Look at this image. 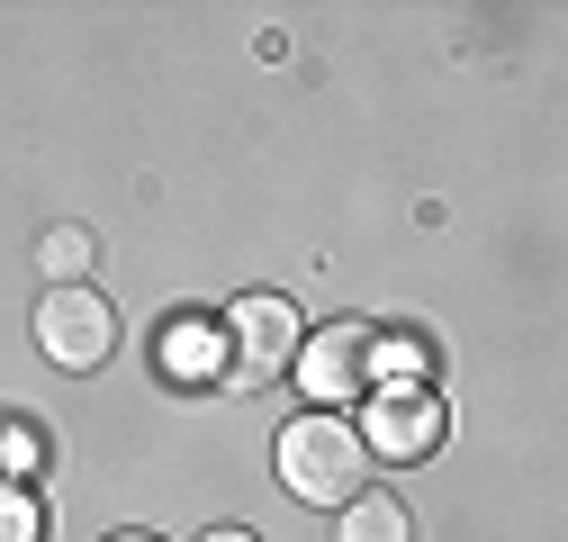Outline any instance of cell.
Returning a JSON list of instances; mask_svg holds the SVG:
<instances>
[{"label":"cell","mask_w":568,"mask_h":542,"mask_svg":"<svg viewBox=\"0 0 568 542\" xmlns=\"http://www.w3.org/2000/svg\"><path fill=\"white\" fill-rule=\"evenodd\" d=\"M371 480V452H362V425L343 416H298L290 434H280V489H290L298 506H352Z\"/></svg>","instance_id":"obj_1"},{"label":"cell","mask_w":568,"mask_h":542,"mask_svg":"<svg viewBox=\"0 0 568 542\" xmlns=\"http://www.w3.org/2000/svg\"><path fill=\"white\" fill-rule=\"evenodd\" d=\"M443 434H452L443 389H424V380H379L371 389V425H362L371 461H424V452H443Z\"/></svg>","instance_id":"obj_2"},{"label":"cell","mask_w":568,"mask_h":542,"mask_svg":"<svg viewBox=\"0 0 568 542\" xmlns=\"http://www.w3.org/2000/svg\"><path fill=\"white\" fill-rule=\"evenodd\" d=\"M298 389L325 406H352V398H371L379 389V334L371 325H316L307 344H298Z\"/></svg>","instance_id":"obj_3"},{"label":"cell","mask_w":568,"mask_h":542,"mask_svg":"<svg viewBox=\"0 0 568 542\" xmlns=\"http://www.w3.org/2000/svg\"><path fill=\"white\" fill-rule=\"evenodd\" d=\"M37 344H45V362H63V371H100L109 353H118V308L100 299V290H45V308H37Z\"/></svg>","instance_id":"obj_4"},{"label":"cell","mask_w":568,"mask_h":542,"mask_svg":"<svg viewBox=\"0 0 568 542\" xmlns=\"http://www.w3.org/2000/svg\"><path fill=\"white\" fill-rule=\"evenodd\" d=\"M226 344H235V380L262 389L298 362V308L290 299H235L226 308Z\"/></svg>","instance_id":"obj_5"},{"label":"cell","mask_w":568,"mask_h":542,"mask_svg":"<svg viewBox=\"0 0 568 542\" xmlns=\"http://www.w3.org/2000/svg\"><path fill=\"white\" fill-rule=\"evenodd\" d=\"M334 542H415V524H406L397 498H352L343 524H334Z\"/></svg>","instance_id":"obj_6"},{"label":"cell","mask_w":568,"mask_h":542,"mask_svg":"<svg viewBox=\"0 0 568 542\" xmlns=\"http://www.w3.org/2000/svg\"><path fill=\"white\" fill-rule=\"evenodd\" d=\"M37 461H45V434L37 425H0V489H19V480H37Z\"/></svg>","instance_id":"obj_7"},{"label":"cell","mask_w":568,"mask_h":542,"mask_svg":"<svg viewBox=\"0 0 568 542\" xmlns=\"http://www.w3.org/2000/svg\"><path fill=\"white\" fill-rule=\"evenodd\" d=\"M45 271H54V290H73L82 271H91V235H82V227H54V235H45Z\"/></svg>","instance_id":"obj_8"},{"label":"cell","mask_w":568,"mask_h":542,"mask_svg":"<svg viewBox=\"0 0 568 542\" xmlns=\"http://www.w3.org/2000/svg\"><path fill=\"white\" fill-rule=\"evenodd\" d=\"M0 542H45V515L28 489H0Z\"/></svg>","instance_id":"obj_9"},{"label":"cell","mask_w":568,"mask_h":542,"mask_svg":"<svg viewBox=\"0 0 568 542\" xmlns=\"http://www.w3.org/2000/svg\"><path fill=\"white\" fill-rule=\"evenodd\" d=\"M207 353H217V334H207V325H181L172 344H163V362H172V371H207Z\"/></svg>","instance_id":"obj_10"},{"label":"cell","mask_w":568,"mask_h":542,"mask_svg":"<svg viewBox=\"0 0 568 542\" xmlns=\"http://www.w3.org/2000/svg\"><path fill=\"white\" fill-rule=\"evenodd\" d=\"M199 542H253V533L244 524H217V533H199Z\"/></svg>","instance_id":"obj_11"},{"label":"cell","mask_w":568,"mask_h":542,"mask_svg":"<svg viewBox=\"0 0 568 542\" xmlns=\"http://www.w3.org/2000/svg\"><path fill=\"white\" fill-rule=\"evenodd\" d=\"M109 542H163V533H109Z\"/></svg>","instance_id":"obj_12"}]
</instances>
